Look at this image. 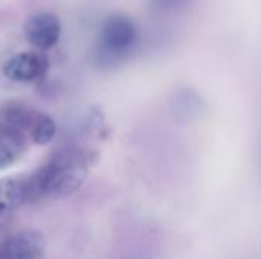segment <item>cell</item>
Instances as JSON below:
<instances>
[{"label":"cell","mask_w":261,"mask_h":259,"mask_svg":"<svg viewBox=\"0 0 261 259\" xmlns=\"http://www.w3.org/2000/svg\"><path fill=\"white\" fill-rule=\"evenodd\" d=\"M44 238L35 231H20L0 243V259H44Z\"/></svg>","instance_id":"5b68a950"},{"label":"cell","mask_w":261,"mask_h":259,"mask_svg":"<svg viewBox=\"0 0 261 259\" xmlns=\"http://www.w3.org/2000/svg\"><path fill=\"white\" fill-rule=\"evenodd\" d=\"M139 43V29L125 14L109 15L98 35V58L104 64H116L125 60Z\"/></svg>","instance_id":"7a4b0ae2"},{"label":"cell","mask_w":261,"mask_h":259,"mask_svg":"<svg viewBox=\"0 0 261 259\" xmlns=\"http://www.w3.org/2000/svg\"><path fill=\"white\" fill-rule=\"evenodd\" d=\"M49 60L40 52H20L3 64V75L15 82H35L47 73Z\"/></svg>","instance_id":"3957f363"},{"label":"cell","mask_w":261,"mask_h":259,"mask_svg":"<svg viewBox=\"0 0 261 259\" xmlns=\"http://www.w3.org/2000/svg\"><path fill=\"white\" fill-rule=\"evenodd\" d=\"M37 114L38 111L32 110L29 105L18 101H9L0 107V127L29 134Z\"/></svg>","instance_id":"8992f818"},{"label":"cell","mask_w":261,"mask_h":259,"mask_svg":"<svg viewBox=\"0 0 261 259\" xmlns=\"http://www.w3.org/2000/svg\"><path fill=\"white\" fill-rule=\"evenodd\" d=\"M24 37L31 46L38 50L52 49L61 37L60 18L47 11H41L29 17L24 24Z\"/></svg>","instance_id":"277c9868"},{"label":"cell","mask_w":261,"mask_h":259,"mask_svg":"<svg viewBox=\"0 0 261 259\" xmlns=\"http://www.w3.org/2000/svg\"><path fill=\"white\" fill-rule=\"evenodd\" d=\"M89 162L90 157L83 150H60L32 176L14 186L9 198L15 205H21L43 197L60 198L70 195L83 185Z\"/></svg>","instance_id":"6da1fadb"},{"label":"cell","mask_w":261,"mask_h":259,"mask_svg":"<svg viewBox=\"0 0 261 259\" xmlns=\"http://www.w3.org/2000/svg\"><path fill=\"white\" fill-rule=\"evenodd\" d=\"M28 134L0 127V169L18 162L26 151Z\"/></svg>","instance_id":"52a82bcc"},{"label":"cell","mask_w":261,"mask_h":259,"mask_svg":"<svg viewBox=\"0 0 261 259\" xmlns=\"http://www.w3.org/2000/svg\"><path fill=\"white\" fill-rule=\"evenodd\" d=\"M193 0H148L151 12L158 17H174L185 12Z\"/></svg>","instance_id":"9c48e42d"},{"label":"cell","mask_w":261,"mask_h":259,"mask_svg":"<svg viewBox=\"0 0 261 259\" xmlns=\"http://www.w3.org/2000/svg\"><path fill=\"white\" fill-rule=\"evenodd\" d=\"M55 133H57L55 121L44 113H38L31 127L29 137L37 145H47L55 137Z\"/></svg>","instance_id":"ba28073f"}]
</instances>
